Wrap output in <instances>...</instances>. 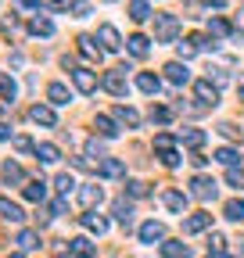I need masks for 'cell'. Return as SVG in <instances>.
Segmentation results:
<instances>
[{
	"instance_id": "6da1fadb",
	"label": "cell",
	"mask_w": 244,
	"mask_h": 258,
	"mask_svg": "<svg viewBox=\"0 0 244 258\" xmlns=\"http://www.w3.org/2000/svg\"><path fill=\"white\" fill-rule=\"evenodd\" d=\"M126 64H122V69H111V72H104V79H101V86L111 93V97H126L130 93V83H126Z\"/></svg>"
},
{
	"instance_id": "7a4b0ae2",
	"label": "cell",
	"mask_w": 244,
	"mask_h": 258,
	"mask_svg": "<svg viewBox=\"0 0 244 258\" xmlns=\"http://www.w3.org/2000/svg\"><path fill=\"white\" fill-rule=\"evenodd\" d=\"M179 32V18L176 15H155V40L158 43H172Z\"/></svg>"
},
{
	"instance_id": "3957f363",
	"label": "cell",
	"mask_w": 244,
	"mask_h": 258,
	"mask_svg": "<svg viewBox=\"0 0 244 258\" xmlns=\"http://www.w3.org/2000/svg\"><path fill=\"white\" fill-rule=\"evenodd\" d=\"M216 179H208V176H194L191 179V198H198V201H212L216 198Z\"/></svg>"
},
{
	"instance_id": "277c9868",
	"label": "cell",
	"mask_w": 244,
	"mask_h": 258,
	"mask_svg": "<svg viewBox=\"0 0 244 258\" xmlns=\"http://www.w3.org/2000/svg\"><path fill=\"white\" fill-rule=\"evenodd\" d=\"M194 93H198V101L205 108H216L219 104V86H212V79H198L194 83Z\"/></svg>"
},
{
	"instance_id": "5b68a950",
	"label": "cell",
	"mask_w": 244,
	"mask_h": 258,
	"mask_svg": "<svg viewBox=\"0 0 244 258\" xmlns=\"http://www.w3.org/2000/svg\"><path fill=\"white\" fill-rule=\"evenodd\" d=\"M140 240H144V244H162V240H165V222H155V219L144 222V226H140Z\"/></svg>"
},
{
	"instance_id": "8992f818",
	"label": "cell",
	"mask_w": 244,
	"mask_h": 258,
	"mask_svg": "<svg viewBox=\"0 0 244 258\" xmlns=\"http://www.w3.org/2000/svg\"><path fill=\"white\" fill-rule=\"evenodd\" d=\"M208 226H212V215L208 212H194V215L183 219V233H205Z\"/></svg>"
},
{
	"instance_id": "52a82bcc",
	"label": "cell",
	"mask_w": 244,
	"mask_h": 258,
	"mask_svg": "<svg viewBox=\"0 0 244 258\" xmlns=\"http://www.w3.org/2000/svg\"><path fill=\"white\" fill-rule=\"evenodd\" d=\"M29 118H33L36 125H47V129L57 125V115H54V108H47V104H33V108H29Z\"/></svg>"
},
{
	"instance_id": "ba28073f",
	"label": "cell",
	"mask_w": 244,
	"mask_h": 258,
	"mask_svg": "<svg viewBox=\"0 0 244 258\" xmlns=\"http://www.w3.org/2000/svg\"><path fill=\"white\" fill-rule=\"evenodd\" d=\"M72 83H76L79 93H94V90H97V76L90 72V69H76V72H72Z\"/></svg>"
},
{
	"instance_id": "9c48e42d",
	"label": "cell",
	"mask_w": 244,
	"mask_h": 258,
	"mask_svg": "<svg viewBox=\"0 0 244 258\" xmlns=\"http://www.w3.org/2000/svg\"><path fill=\"white\" fill-rule=\"evenodd\" d=\"M165 79H169L172 86H187V83H191V72H187V64L169 61V64H165Z\"/></svg>"
},
{
	"instance_id": "30bf717a",
	"label": "cell",
	"mask_w": 244,
	"mask_h": 258,
	"mask_svg": "<svg viewBox=\"0 0 244 258\" xmlns=\"http://www.w3.org/2000/svg\"><path fill=\"white\" fill-rule=\"evenodd\" d=\"M162 205H165L169 212L183 215V212H187V194H179V190H162Z\"/></svg>"
},
{
	"instance_id": "8fae6325",
	"label": "cell",
	"mask_w": 244,
	"mask_h": 258,
	"mask_svg": "<svg viewBox=\"0 0 244 258\" xmlns=\"http://www.w3.org/2000/svg\"><path fill=\"white\" fill-rule=\"evenodd\" d=\"M97 172L108 176V179H122V176H126V165H122L118 158H101L97 161Z\"/></svg>"
},
{
	"instance_id": "7c38bea8",
	"label": "cell",
	"mask_w": 244,
	"mask_h": 258,
	"mask_svg": "<svg viewBox=\"0 0 244 258\" xmlns=\"http://www.w3.org/2000/svg\"><path fill=\"white\" fill-rule=\"evenodd\" d=\"M111 215H115V219H118V222L130 230V222H133V201H126V198H115V201H111Z\"/></svg>"
},
{
	"instance_id": "4fadbf2b",
	"label": "cell",
	"mask_w": 244,
	"mask_h": 258,
	"mask_svg": "<svg viewBox=\"0 0 244 258\" xmlns=\"http://www.w3.org/2000/svg\"><path fill=\"white\" fill-rule=\"evenodd\" d=\"M0 176H4V183H8V186L25 183V169L18 165V161H4V165H0Z\"/></svg>"
},
{
	"instance_id": "5bb4252c",
	"label": "cell",
	"mask_w": 244,
	"mask_h": 258,
	"mask_svg": "<svg viewBox=\"0 0 244 258\" xmlns=\"http://www.w3.org/2000/svg\"><path fill=\"white\" fill-rule=\"evenodd\" d=\"M104 201V190L101 186H94V183H90V186H79V205L83 208H94V205H101Z\"/></svg>"
},
{
	"instance_id": "9a60e30c",
	"label": "cell",
	"mask_w": 244,
	"mask_h": 258,
	"mask_svg": "<svg viewBox=\"0 0 244 258\" xmlns=\"http://www.w3.org/2000/svg\"><path fill=\"white\" fill-rule=\"evenodd\" d=\"M79 54H83L86 61H101V57H104V47H97L94 36H79Z\"/></svg>"
},
{
	"instance_id": "2e32d148",
	"label": "cell",
	"mask_w": 244,
	"mask_h": 258,
	"mask_svg": "<svg viewBox=\"0 0 244 258\" xmlns=\"http://www.w3.org/2000/svg\"><path fill=\"white\" fill-rule=\"evenodd\" d=\"M83 226H86L90 233H97V237H101V233H108V219H104V215H97L94 208H90V212L83 215Z\"/></svg>"
},
{
	"instance_id": "e0dca14e",
	"label": "cell",
	"mask_w": 244,
	"mask_h": 258,
	"mask_svg": "<svg viewBox=\"0 0 244 258\" xmlns=\"http://www.w3.org/2000/svg\"><path fill=\"white\" fill-rule=\"evenodd\" d=\"M97 40L104 43V50H118V47H122L118 29H115V25H101V29H97Z\"/></svg>"
},
{
	"instance_id": "ac0fdd59",
	"label": "cell",
	"mask_w": 244,
	"mask_h": 258,
	"mask_svg": "<svg viewBox=\"0 0 244 258\" xmlns=\"http://www.w3.org/2000/svg\"><path fill=\"white\" fill-rule=\"evenodd\" d=\"M0 219H4V222H22V219H25V212H22L11 198H0Z\"/></svg>"
},
{
	"instance_id": "d6986e66",
	"label": "cell",
	"mask_w": 244,
	"mask_h": 258,
	"mask_svg": "<svg viewBox=\"0 0 244 258\" xmlns=\"http://www.w3.org/2000/svg\"><path fill=\"white\" fill-rule=\"evenodd\" d=\"M22 194H25V201L43 205V198H47V183H43V179H33V183H25V186H22Z\"/></svg>"
},
{
	"instance_id": "ffe728a7",
	"label": "cell",
	"mask_w": 244,
	"mask_h": 258,
	"mask_svg": "<svg viewBox=\"0 0 244 258\" xmlns=\"http://www.w3.org/2000/svg\"><path fill=\"white\" fill-rule=\"evenodd\" d=\"M137 90H140V93H147V97H155V93L162 90V83H158V76L140 72V76H137Z\"/></svg>"
},
{
	"instance_id": "44dd1931",
	"label": "cell",
	"mask_w": 244,
	"mask_h": 258,
	"mask_svg": "<svg viewBox=\"0 0 244 258\" xmlns=\"http://www.w3.org/2000/svg\"><path fill=\"white\" fill-rule=\"evenodd\" d=\"M162 254L165 258H191V247L183 240H162Z\"/></svg>"
},
{
	"instance_id": "7402d4cb",
	"label": "cell",
	"mask_w": 244,
	"mask_h": 258,
	"mask_svg": "<svg viewBox=\"0 0 244 258\" xmlns=\"http://www.w3.org/2000/svg\"><path fill=\"white\" fill-rule=\"evenodd\" d=\"M47 97H50V104H69V101H72V93H69L65 83H50V86H47Z\"/></svg>"
},
{
	"instance_id": "603a6c76",
	"label": "cell",
	"mask_w": 244,
	"mask_h": 258,
	"mask_svg": "<svg viewBox=\"0 0 244 258\" xmlns=\"http://www.w3.org/2000/svg\"><path fill=\"white\" fill-rule=\"evenodd\" d=\"M69 251H72L76 258H94V251H97V247L90 244L86 237H76V240H69Z\"/></svg>"
},
{
	"instance_id": "cb8c5ba5",
	"label": "cell",
	"mask_w": 244,
	"mask_h": 258,
	"mask_svg": "<svg viewBox=\"0 0 244 258\" xmlns=\"http://www.w3.org/2000/svg\"><path fill=\"white\" fill-rule=\"evenodd\" d=\"M126 43H130V54H133V57H147V50H151V40L140 36V32H137V36H130Z\"/></svg>"
},
{
	"instance_id": "d4e9b609",
	"label": "cell",
	"mask_w": 244,
	"mask_h": 258,
	"mask_svg": "<svg viewBox=\"0 0 244 258\" xmlns=\"http://www.w3.org/2000/svg\"><path fill=\"white\" fill-rule=\"evenodd\" d=\"M130 18L133 22H147L151 18V4L147 0H130Z\"/></svg>"
},
{
	"instance_id": "484cf974",
	"label": "cell",
	"mask_w": 244,
	"mask_h": 258,
	"mask_svg": "<svg viewBox=\"0 0 244 258\" xmlns=\"http://www.w3.org/2000/svg\"><path fill=\"white\" fill-rule=\"evenodd\" d=\"M36 158L43 161V165H54V161L61 158V151H57L54 144H36Z\"/></svg>"
},
{
	"instance_id": "4316f807",
	"label": "cell",
	"mask_w": 244,
	"mask_h": 258,
	"mask_svg": "<svg viewBox=\"0 0 244 258\" xmlns=\"http://www.w3.org/2000/svg\"><path fill=\"white\" fill-rule=\"evenodd\" d=\"M29 32L33 36H54V22L50 18H33L29 22Z\"/></svg>"
},
{
	"instance_id": "83f0119b",
	"label": "cell",
	"mask_w": 244,
	"mask_h": 258,
	"mask_svg": "<svg viewBox=\"0 0 244 258\" xmlns=\"http://www.w3.org/2000/svg\"><path fill=\"white\" fill-rule=\"evenodd\" d=\"M223 215H226L230 222H240V219H244V201H240V198L226 201V205H223Z\"/></svg>"
},
{
	"instance_id": "f1b7e54d",
	"label": "cell",
	"mask_w": 244,
	"mask_h": 258,
	"mask_svg": "<svg viewBox=\"0 0 244 258\" xmlns=\"http://www.w3.org/2000/svg\"><path fill=\"white\" fill-rule=\"evenodd\" d=\"M115 118H118L122 125H130V129H137V125H140V115H137L133 108H126V104H122V108H115Z\"/></svg>"
},
{
	"instance_id": "f546056e",
	"label": "cell",
	"mask_w": 244,
	"mask_h": 258,
	"mask_svg": "<svg viewBox=\"0 0 244 258\" xmlns=\"http://www.w3.org/2000/svg\"><path fill=\"white\" fill-rule=\"evenodd\" d=\"M94 129H97L101 137H108V140H111V137H118V129H115V122H111L108 115H97V118H94Z\"/></svg>"
},
{
	"instance_id": "4dcf8cb0",
	"label": "cell",
	"mask_w": 244,
	"mask_h": 258,
	"mask_svg": "<svg viewBox=\"0 0 244 258\" xmlns=\"http://www.w3.org/2000/svg\"><path fill=\"white\" fill-rule=\"evenodd\" d=\"M18 247H22V251H36V247H40V233L22 230V233H18Z\"/></svg>"
},
{
	"instance_id": "1f68e13d",
	"label": "cell",
	"mask_w": 244,
	"mask_h": 258,
	"mask_svg": "<svg viewBox=\"0 0 244 258\" xmlns=\"http://www.w3.org/2000/svg\"><path fill=\"white\" fill-rule=\"evenodd\" d=\"M54 186H57V194H65V198H69V194L76 190V179H72L69 172H61V176L54 179Z\"/></svg>"
},
{
	"instance_id": "d6a6232c",
	"label": "cell",
	"mask_w": 244,
	"mask_h": 258,
	"mask_svg": "<svg viewBox=\"0 0 244 258\" xmlns=\"http://www.w3.org/2000/svg\"><path fill=\"white\" fill-rule=\"evenodd\" d=\"M226 183H230L233 190H244V169L230 165V169H226Z\"/></svg>"
},
{
	"instance_id": "836d02e7",
	"label": "cell",
	"mask_w": 244,
	"mask_h": 258,
	"mask_svg": "<svg viewBox=\"0 0 244 258\" xmlns=\"http://www.w3.org/2000/svg\"><path fill=\"white\" fill-rule=\"evenodd\" d=\"M216 161L230 169V165H237V151H233V147H219V151H216Z\"/></svg>"
},
{
	"instance_id": "e575fe53",
	"label": "cell",
	"mask_w": 244,
	"mask_h": 258,
	"mask_svg": "<svg viewBox=\"0 0 244 258\" xmlns=\"http://www.w3.org/2000/svg\"><path fill=\"white\" fill-rule=\"evenodd\" d=\"M183 144H187V147H194V151H198V147L205 144V133H201V129H187V133H183Z\"/></svg>"
},
{
	"instance_id": "d590c367",
	"label": "cell",
	"mask_w": 244,
	"mask_h": 258,
	"mask_svg": "<svg viewBox=\"0 0 244 258\" xmlns=\"http://www.w3.org/2000/svg\"><path fill=\"white\" fill-rule=\"evenodd\" d=\"M208 36H230V25L223 18H212L208 22Z\"/></svg>"
},
{
	"instance_id": "8d00e7d4",
	"label": "cell",
	"mask_w": 244,
	"mask_h": 258,
	"mask_svg": "<svg viewBox=\"0 0 244 258\" xmlns=\"http://www.w3.org/2000/svg\"><path fill=\"white\" fill-rule=\"evenodd\" d=\"M126 194H130V198H147V183L130 179V183H126Z\"/></svg>"
},
{
	"instance_id": "74e56055",
	"label": "cell",
	"mask_w": 244,
	"mask_h": 258,
	"mask_svg": "<svg viewBox=\"0 0 244 258\" xmlns=\"http://www.w3.org/2000/svg\"><path fill=\"white\" fill-rule=\"evenodd\" d=\"M172 118V111L169 108H162V104H155V108H151V122H158V125H165Z\"/></svg>"
},
{
	"instance_id": "f35d334b",
	"label": "cell",
	"mask_w": 244,
	"mask_h": 258,
	"mask_svg": "<svg viewBox=\"0 0 244 258\" xmlns=\"http://www.w3.org/2000/svg\"><path fill=\"white\" fill-rule=\"evenodd\" d=\"M158 154H162V165H165V169H176V165H179V154H176L172 147H169V151H158Z\"/></svg>"
},
{
	"instance_id": "ab89813d",
	"label": "cell",
	"mask_w": 244,
	"mask_h": 258,
	"mask_svg": "<svg viewBox=\"0 0 244 258\" xmlns=\"http://www.w3.org/2000/svg\"><path fill=\"white\" fill-rule=\"evenodd\" d=\"M15 93H18V86H15L11 79H0V97H8V101H15Z\"/></svg>"
},
{
	"instance_id": "60d3db41",
	"label": "cell",
	"mask_w": 244,
	"mask_h": 258,
	"mask_svg": "<svg viewBox=\"0 0 244 258\" xmlns=\"http://www.w3.org/2000/svg\"><path fill=\"white\" fill-rule=\"evenodd\" d=\"M176 50H179V57H183V61H187V57H194V54H198V47H194V40H187V43H179Z\"/></svg>"
},
{
	"instance_id": "b9f144b4",
	"label": "cell",
	"mask_w": 244,
	"mask_h": 258,
	"mask_svg": "<svg viewBox=\"0 0 244 258\" xmlns=\"http://www.w3.org/2000/svg\"><path fill=\"white\" fill-rule=\"evenodd\" d=\"M72 15L76 18H86L90 15V4H86V0H72Z\"/></svg>"
},
{
	"instance_id": "7bdbcfd3",
	"label": "cell",
	"mask_w": 244,
	"mask_h": 258,
	"mask_svg": "<svg viewBox=\"0 0 244 258\" xmlns=\"http://www.w3.org/2000/svg\"><path fill=\"white\" fill-rule=\"evenodd\" d=\"M15 147H18L22 154H29V151H36V144L29 140V137H15Z\"/></svg>"
},
{
	"instance_id": "ee69618b",
	"label": "cell",
	"mask_w": 244,
	"mask_h": 258,
	"mask_svg": "<svg viewBox=\"0 0 244 258\" xmlns=\"http://www.w3.org/2000/svg\"><path fill=\"white\" fill-rule=\"evenodd\" d=\"M169 147H172V137L169 133H158L155 137V151H169Z\"/></svg>"
},
{
	"instance_id": "f6af8a7d",
	"label": "cell",
	"mask_w": 244,
	"mask_h": 258,
	"mask_svg": "<svg viewBox=\"0 0 244 258\" xmlns=\"http://www.w3.org/2000/svg\"><path fill=\"white\" fill-rule=\"evenodd\" d=\"M219 133H223L226 140H237V133H240V129H237L233 122H223V125H219Z\"/></svg>"
},
{
	"instance_id": "bcb514c9",
	"label": "cell",
	"mask_w": 244,
	"mask_h": 258,
	"mask_svg": "<svg viewBox=\"0 0 244 258\" xmlns=\"http://www.w3.org/2000/svg\"><path fill=\"white\" fill-rule=\"evenodd\" d=\"M18 8H22V11H43L40 0H18Z\"/></svg>"
},
{
	"instance_id": "7dc6e473",
	"label": "cell",
	"mask_w": 244,
	"mask_h": 258,
	"mask_svg": "<svg viewBox=\"0 0 244 258\" xmlns=\"http://www.w3.org/2000/svg\"><path fill=\"white\" fill-rule=\"evenodd\" d=\"M65 208H69V201H65V194H61V198L50 205V212H54V215H65Z\"/></svg>"
},
{
	"instance_id": "c3c4849f",
	"label": "cell",
	"mask_w": 244,
	"mask_h": 258,
	"mask_svg": "<svg viewBox=\"0 0 244 258\" xmlns=\"http://www.w3.org/2000/svg\"><path fill=\"white\" fill-rule=\"evenodd\" d=\"M208 244H212V251H219V247L226 244V237H223V233H212V237H208Z\"/></svg>"
},
{
	"instance_id": "681fc988",
	"label": "cell",
	"mask_w": 244,
	"mask_h": 258,
	"mask_svg": "<svg viewBox=\"0 0 244 258\" xmlns=\"http://www.w3.org/2000/svg\"><path fill=\"white\" fill-rule=\"evenodd\" d=\"M191 161H194V169H205V161H208V158H205L201 151H194V158H191Z\"/></svg>"
},
{
	"instance_id": "f907efd6",
	"label": "cell",
	"mask_w": 244,
	"mask_h": 258,
	"mask_svg": "<svg viewBox=\"0 0 244 258\" xmlns=\"http://www.w3.org/2000/svg\"><path fill=\"white\" fill-rule=\"evenodd\" d=\"M0 140H11V125L8 122H0Z\"/></svg>"
},
{
	"instance_id": "816d5d0a",
	"label": "cell",
	"mask_w": 244,
	"mask_h": 258,
	"mask_svg": "<svg viewBox=\"0 0 244 258\" xmlns=\"http://www.w3.org/2000/svg\"><path fill=\"white\" fill-rule=\"evenodd\" d=\"M208 258H233V254H226L223 247H219V251H212V247H208Z\"/></svg>"
},
{
	"instance_id": "f5cc1de1",
	"label": "cell",
	"mask_w": 244,
	"mask_h": 258,
	"mask_svg": "<svg viewBox=\"0 0 244 258\" xmlns=\"http://www.w3.org/2000/svg\"><path fill=\"white\" fill-rule=\"evenodd\" d=\"M237 93H240V101H244V79H240V83H237Z\"/></svg>"
},
{
	"instance_id": "db71d44e",
	"label": "cell",
	"mask_w": 244,
	"mask_h": 258,
	"mask_svg": "<svg viewBox=\"0 0 244 258\" xmlns=\"http://www.w3.org/2000/svg\"><path fill=\"white\" fill-rule=\"evenodd\" d=\"M57 8H65V0H57Z\"/></svg>"
}]
</instances>
